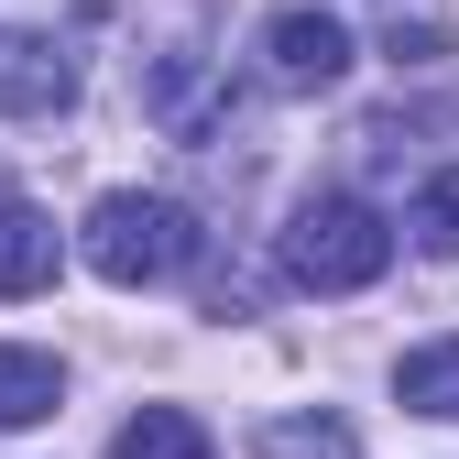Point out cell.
I'll return each mask as SVG.
<instances>
[{
	"label": "cell",
	"instance_id": "6da1fadb",
	"mask_svg": "<svg viewBox=\"0 0 459 459\" xmlns=\"http://www.w3.org/2000/svg\"><path fill=\"white\" fill-rule=\"evenodd\" d=\"M77 252H88L99 284H176V273L208 252V230H197V208H176V197L109 186V197L88 208V230H77Z\"/></svg>",
	"mask_w": 459,
	"mask_h": 459
},
{
	"label": "cell",
	"instance_id": "7a4b0ae2",
	"mask_svg": "<svg viewBox=\"0 0 459 459\" xmlns=\"http://www.w3.org/2000/svg\"><path fill=\"white\" fill-rule=\"evenodd\" d=\"M383 263H394V230H383V208L351 197V186L307 197L296 230H284V273L317 284V296H361V284H383Z\"/></svg>",
	"mask_w": 459,
	"mask_h": 459
},
{
	"label": "cell",
	"instance_id": "3957f363",
	"mask_svg": "<svg viewBox=\"0 0 459 459\" xmlns=\"http://www.w3.org/2000/svg\"><path fill=\"white\" fill-rule=\"evenodd\" d=\"M263 77L273 88H339V77H351V33H339L317 0H296V12L263 22Z\"/></svg>",
	"mask_w": 459,
	"mask_h": 459
},
{
	"label": "cell",
	"instance_id": "277c9868",
	"mask_svg": "<svg viewBox=\"0 0 459 459\" xmlns=\"http://www.w3.org/2000/svg\"><path fill=\"white\" fill-rule=\"evenodd\" d=\"M66 99H77V55L55 44V33L0 22V109H12V121H55Z\"/></svg>",
	"mask_w": 459,
	"mask_h": 459
},
{
	"label": "cell",
	"instance_id": "5b68a950",
	"mask_svg": "<svg viewBox=\"0 0 459 459\" xmlns=\"http://www.w3.org/2000/svg\"><path fill=\"white\" fill-rule=\"evenodd\" d=\"M55 284V219L33 197H0V296H44Z\"/></svg>",
	"mask_w": 459,
	"mask_h": 459
},
{
	"label": "cell",
	"instance_id": "8992f818",
	"mask_svg": "<svg viewBox=\"0 0 459 459\" xmlns=\"http://www.w3.org/2000/svg\"><path fill=\"white\" fill-rule=\"evenodd\" d=\"M109 459H219V437H208L197 405H143L121 437H109Z\"/></svg>",
	"mask_w": 459,
	"mask_h": 459
},
{
	"label": "cell",
	"instance_id": "52a82bcc",
	"mask_svg": "<svg viewBox=\"0 0 459 459\" xmlns=\"http://www.w3.org/2000/svg\"><path fill=\"white\" fill-rule=\"evenodd\" d=\"M55 394H66L55 351H12V339H0V437H12V427H44Z\"/></svg>",
	"mask_w": 459,
	"mask_h": 459
},
{
	"label": "cell",
	"instance_id": "ba28073f",
	"mask_svg": "<svg viewBox=\"0 0 459 459\" xmlns=\"http://www.w3.org/2000/svg\"><path fill=\"white\" fill-rule=\"evenodd\" d=\"M394 394H405V416H459V339L405 351V361H394Z\"/></svg>",
	"mask_w": 459,
	"mask_h": 459
},
{
	"label": "cell",
	"instance_id": "9c48e42d",
	"mask_svg": "<svg viewBox=\"0 0 459 459\" xmlns=\"http://www.w3.org/2000/svg\"><path fill=\"white\" fill-rule=\"evenodd\" d=\"M263 448H273V459H361V437L339 427V416H273Z\"/></svg>",
	"mask_w": 459,
	"mask_h": 459
},
{
	"label": "cell",
	"instance_id": "30bf717a",
	"mask_svg": "<svg viewBox=\"0 0 459 459\" xmlns=\"http://www.w3.org/2000/svg\"><path fill=\"white\" fill-rule=\"evenodd\" d=\"M416 241H427V252H459V164L416 186Z\"/></svg>",
	"mask_w": 459,
	"mask_h": 459
}]
</instances>
